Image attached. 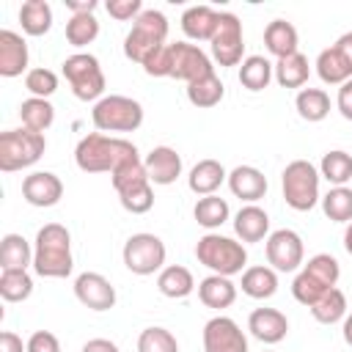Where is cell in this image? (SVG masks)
<instances>
[{"instance_id": "1", "label": "cell", "mask_w": 352, "mask_h": 352, "mask_svg": "<svg viewBox=\"0 0 352 352\" xmlns=\"http://www.w3.org/2000/svg\"><path fill=\"white\" fill-rule=\"evenodd\" d=\"M129 160H138L135 143L124 138H110L102 132L85 135L74 148V162L85 173H113Z\"/></svg>"}, {"instance_id": "2", "label": "cell", "mask_w": 352, "mask_h": 352, "mask_svg": "<svg viewBox=\"0 0 352 352\" xmlns=\"http://www.w3.org/2000/svg\"><path fill=\"white\" fill-rule=\"evenodd\" d=\"M72 236L60 223H47L36 234L33 270L41 278H66L72 272Z\"/></svg>"}, {"instance_id": "3", "label": "cell", "mask_w": 352, "mask_h": 352, "mask_svg": "<svg viewBox=\"0 0 352 352\" xmlns=\"http://www.w3.org/2000/svg\"><path fill=\"white\" fill-rule=\"evenodd\" d=\"M195 258L212 270V275H236L248 264V250L242 242L223 234H204L195 245Z\"/></svg>"}, {"instance_id": "4", "label": "cell", "mask_w": 352, "mask_h": 352, "mask_svg": "<svg viewBox=\"0 0 352 352\" xmlns=\"http://www.w3.org/2000/svg\"><path fill=\"white\" fill-rule=\"evenodd\" d=\"M165 38H168V19H165V14L157 11V8H143V14L132 22V30L124 38V55L143 66V60L151 52L165 47Z\"/></svg>"}, {"instance_id": "5", "label": "cell", "mask_w": 352, "mask_h": 352, "mask_svg": "<svg viewBox=\"0 0 352 352\" xmlns=\"http://www.w3.org/2000/svg\"><path fill=\"white\" fill-rule=\"evenodd\" d=\"M47 148V140L41 132H33L28 126L22 129H6L0 135V170L14 173L22 168H30L33 162L41 160Z\"/></svg>"}, {"instance_id": "6", "label": "cell", "mask_w": 352, "mask_h": 352, "mask_svg": "<svg viewBox=\"0 0 352 352\" xmlns=\"http://www.w3.org/2000/svg\"><path fill=\"white\" fill-rule=\"evenodd\" d=\"M91 121L99 132H135L143 124V107L129 96L110 94L94 104Z\"/></svg>"}, {"instance_id": "7", "label": "cell", "mask_w": 352, "mask_h": 352, "mask_svg": "<svg viewBox=\"0 0 352 352\" xmlns=\"http://www.w3.org/2000/svg\"><path fill=\"white\" fill-rule=\"evenodd\" d=\"M319 170L308 162V160H294L283 168V201L294 209V212H308L316 206L319 201Z\"/></svg>"}, {"instance_id": "8", "label": "cell", "mask_w": 352, "mask_h": 352, "mask_svg": "<svg viewBox=\"0 0 352 352\" xmlns=\"http://www.w3.org/2000/svg\"><path fill=\"white\" fill-rule=\"evenodd\" d=\"M63 77L72 85V94L82 102H99L104 94V74L99 60L91 52H74L63 60Z\"/></svg>"}, {"instance_id": "9", "label": "cell", "mask_w": 352, "mask_h": 352, "mask_svg": "<svg viewBox=\"0 0 352 352\" xmlns=\"http://www.w3.org/2000/svg\"><path fill=\"white\" fill-rule=\"evenodd\" d=\"M124 264L135 275H154L165 264V242L154 234H132L124 242Z\"/></svg>"}, {"instance_id": "10", "label": "cell", "mask_w": 352, "mask_h": 352, "mask_svg": "<svg viewBox=\"0 0 352 352\" xmlns=\"http://www.w3.org/2000/svg\"><path fill=\"white\" fill-rule=\"evenodd\" d=\"M212 58L220 66H239L242 52H245V38H242V22L231 11H220L217 30L212 36Z\"/></svg>"}, {"instance_id": "11", "label": "cell", "mask_w": 352, "mask_h": 352, "mask_svg": "<svg viewBox=\"0 0 352 352\" xmlns=\"http://www.w3.org/2000/svg\"><path fill=\"white\" fill-rule=\"evenodd\" d=\"M168 52H170V77L184 80L187 85L195 82L198 77H206L214 72L209 55L198 44L176 41V44H168Z\"/></svg>"}, {"instance_id": "12", "label": "cell", "mask_w": 352, "mask_h": 352, "mask_svg": "<svg viewBox=\"0 0 352 352\" xmlns=\"http://www.w3.org/2000/svg\"><path fill=\"white\" fill-rule=\"evenodd\" d=\"M305 248L297 231L292 228H278L267 236V261L278 272H294L302 264Z\"/></svg>"}, {"instance_id": "13", "label": "cell", "mask_w": 352, "mask_h": 352, "mask_svg": "<svg viewBox=\"0 0 352 352\" xmlns=\"http://www.w3.org/2000/svg\"><path fill=\"white\" fill-rule=\"evenodd\" d=\"M204 352H248V338L228 316H214L204 324Z\"/></svg>"}, {"instance_id": "14", "label": "cell", "mask_w": 352, "mask_h": 352, "mask_svg": "<svg viewBox=\"0 0 352 352\" xmlns=\"http://www.w3.org/2000/svg\"><path fill=\"white\" fill-rule=\"evenodd\" d=\"M77 300L91 311H110L116 305V289L113 283L99 272H82L74 280Z\"/></svg>"}, {"instance_id": "15", "label": "cell", "mask_w": 352, "mask_h": 352, "mask_svg": "<svg viewBox=\"0 0 352 352\" xmlns=\"http://www.w3.org/2000/svg\"><path fill=\"white\" fill-rule=\"evenodd\" d=\"M63 195V182L50 170H36L22 179V198L30 206H55Z\"/></svg>"}, {"instance_id": "16", "label": "cell", "mask_w": 352, "mask_h": 352, "mask_svg": "<svg viewBox=\"0 0 352 352\" xmlns=\"http://www.w3.org/2000/svg\"><path fill=\"white\" fill-rule=\"evenodd\" d=\"M146 165V173H148V182L154 184H173L179 176H182V157L176 154V148L170 146H157L146 154L143 160Z\"/></svg>"}, {"instance_id": "17", "label": "cell", "mask_w": 352, "mask_h": 352, "mask_svg": "<svg viewBox=\"0 0 352 352\" xmlns=\"http://www.w3.org/2000/svg\"><path fill=\"white\" fill-rule=\"evenodd\" d=\"M248 330L261 344H278L289 333V319L275 308H256L250 314V319H248Z\"/></svg>"}, {"instance_id": "18", "label": "cell", "mask_w": 352, "mask_h": 352, "mask_svg": "<svg viewBox=\"0 0 352 352\" xmlns=\"http://www.w3.org/2000/svg\"><path fill=\"white\" fill-rule=\"evenodd\" d=\"M28 69V44L14 30H0V74L19 77Z\"/></svg>"}, {"instance_id": "19", "label": "cell", "mask_w": 352, "mask_h": 352, "mask_svg": "<svg viewBox=\"0 0 352 352\" xmlns=\"http://www.w3.org/2000/svg\"><path fill=\"white\" fill-rule=\"evenodd\" d=\"M228 190L248 204H256L267 192V176L253 165H239L228 173Z\"/></svg>"}, {"instance_id": "20", "label": "cell", "mask_w": 352, "mask_h": 352, "mask_svg": "<svg viewBox=\"0 0 352 352\" xmlns=\"http://www.w3.org/2000/svg\"><path fill=\"white\" fill-rule=\"evenodd\" d=\"M217 19H220V14L212 6H190L182 14V30L192 41H212V36L217 30Z\"/></svg>"}, {"instance_id": "21", "label": "cell", "mask_w": 352, "mask_h": 352, "mask_svg": "<svg viewBox=\"0 0 352 352\" xmlns=\"http://www.w3.org/2000/svg\"><path fill=\"white\" fill-rule=\"evenodd\" d=\"M223 182H228V173H226V168L217 160H201V162H195L192 170H190V176H187V184H190V190L195 195H214V190Z\"/></svg>"}, {"instance_id": "22", "label": "cell", "mask_w": 352, "mask_h": 352, "mask_svg": "<svg viewBox=\"0 0 352 352\" xmlns=\"http://www.w3.org/2000/svg\"><path fill=\"white\" fill-rule=\"evenodd\" d=\"M234 231H236V236L242 242H261L267 236V231H270V217H267V212L261 206L248 204V206H242L236 212Z\"/></svg>"}, {"instance_id": "23", "label": "cell", "mask_w": 352, "mask_h": 352, "mask_svg": "<svg viewBox=\"0 0 352 352\" xmlns=\"http://www.w3.org/2000/svg\"><path fill=\"white\" fill-rule=\"evenodd\" d=\"M264 44L278 60L289 58V55L297 52V28L292 22H286V19H272L264 28Z\"/></svg>"}, {"instance_id": "24", "label": "cell", "mask_w": 352, "mask_h": 352, "mask_svg": "<svg viewBox=\"0 0 352 352\" xmlns=\"http://www.w3.org/2000/svg\"><path fill=\"white\" fill-rule=\"evenodd\" d=\"M198 297L206 308H228L236 300V286L226 275H209L198 283Z\"/></svg>"}, {"instance_id": "25", "label": "cell", "mask_w": 352, "mask_h": 352, "mask_svg": "<svg viewBox=\"0 0 352 352\" xmlns=\"http://www.w3.org/2000/svg\"><path fill=\"white\" fill-rule=\"evenodd\" d=\"M157 289L170 297V300H182L187 297L192 289H195V280H192V272L182 264H170V267H162L160 275H157Z\"/></svg>"}, {"instance_id": "26", "label": "cell", "mask_w": 352, "mask_h": 352, "mask_svg": "<svg viewBox=\"0 0 352 352\" xmlns=\"http://www.w3.org/2000/svg\"><path fill=\"white\" fill-rule=\"evenodd\" d=\"M110 182H113L118 198H124V195H129V192H138V190H143V187L151 184V182H148V173H146V165H143L140 157H138V160H129V162H124L118 170H113V173H110Z\"/></svg>"}, {"instance_id": "27", "label": "cell", "mask_w": 352, "mask_h": 352, "mask_svg": "<svg viewBox=\"0 0 352 352\" xmlns=\"http://www.w3.org/2000/svg\"><path fill=\"white\" fill-rule=\"evenodd\" d=\"M242 292L253 300H267L278 292V275L272 267H248L242 272Z\"/></svg>"}, {"instance_id": "28", "label": "cell", "mask_w": 352, "mask_h": 352, "mask_svg": "<svg viewBox=\"0 0 352 352\" xmlns=\"http://www.w3.org/2000/svg\"><path fill=\"white\" fill-rule=\"evenodd\" d=\"M33 264L30 242L22 234H6L0 242V267L3 270H28Z\"/></svg>"}, {"instance_id": "29", "label": "cell", "mask_w": 352, "mask_h": 352, "mask_svg": "<svg viewBox=\"0 0 352 352\" xmlns=\"http://www.w3.org/2000/svg\"><path fill=\"white\" fill-rule=\"evenodd\" d=\"M19 22L28 36H44L52 28V8L47 0H25L19 8Z\"/></svg>"}, {"instance_id": "30", "label": "cell", "mask_w": 352, "mask_h": 352, "mask_svg": "<svg viewBox=\"0 0 352 352\" xmlns=\"http://www.w3.org/2000/svg\"><path fill=\"white\" fill-rule=\"evenodd\" d=\"M316 74L327 85H344L346 80H352V69H349V63L341 58V52L336 47H327V50L319 52V58H316Z\"/></svg>"}, {"instance_id": "31", "label": "cell", "mask_w": 352, "mask_h": 352, "mask_svg": "<svg viewBox=\"0 0 352 352\" xmlns=\"http://www.w3.org/2000/svg\"><path fill=\"white\" fill-rule=\"evenodd\" d=\"M19 118H22V126L44 135V129H50L52 121H55V107L50 104V99L30 96L19 104Z\"/></svg>"}, {"instance_id": "32", "label": "cell", "mask_w": 352, "mask_h": 352, "mask_svg": "<svg viewBox=\"0 0 352 352\" xmlns=\"http://www.w3.org/2000/svg\"><path fill=\"white\" fill-rule=\"evenodd\" d=\"M294 107H297V113H300L302 121L316 124V121H324L327 118V113H330V96L322 88H302L297 94V99H294Z\"/></svg>"}, {"instance_id": "33", "label": "cell", "mask_w": 352, "mask_h": 352, "mask_svg": "<svg viewBox=\"0 0 352 352\" xmlns=\"http://www.w3.org/2000/svg\"><path fill=\"white\" fill-rule=\"evenodd\" d=\"M308 74H311V66H308V58L302 52H294L289 58H280L275 63V80L283 85V88H300L308 82Z\"/></svg>"}, {"instance_id": "34", "label": "cell", "mask_w": 352, "mask_h": 352, "mask_svg": "<svg viewBox=\"0 0 352 352\" xmlns=\"http://www.w3.org/2000/svg\"><path fill=\"white\" fill-rule=\"evenodd\" d=\"M272 69L275 66L264 55H250L239 66V82L248 91H264L270 85V80H272Z\"/></svg>"}, {"instance_id": "35", "label": "cell", "mask_w": 352, "mask_h": 352, "mask_svg": "<svg viewBox=\"0 0 352 352\" xmlns=\"http://www.w3.org/2000/svg\"><path fill=\"white\" fill-rule=\"evenodd\" d=\"M223 94H226V88H223V82L214 72L206 74V77H198L195 82L187 85V99L195 107H214V104H220Z\"/></svg>"}, {"instance_id": "36", "label": "cell", "mask_w": 352, "mask_h": 352, "mask_svg": "<svg viewBox=\"0 0 352 352\" xmlns=\"http://www.w3.org/2000/svg\"><path fill=\"white\" fill-rule=\"evenodd\" d=\"M311 314L319 324H336L341 319H346V297L341 289H330L324 292L314 305H311Z\"/></svg>"}, {"instance_id": "37", "label": "cell", "mask_w": 352, "mask_h": 352, "mask_svg": "<svg viewBox=\"0 0 352 352\" xmlns=\"http://www.w3.org/2000/svg\"><path fill=\"white\" fill-rule=\"evenodd\" d=\"M192 217H195L198 226H204L209 231L220 228L228 220V201L220 198V195H204V198H198V204L192 209Z\"/></svg>"}, {"instance_id": "38", "label": "cell", "mask_w": 352, "mask_h": 352, "mask_svg": "<svg viewBox=\"0 0 352 352\" xmlns=\"http://www.w3.org/2000/svg\"><path fill=\"white\" fill-rule=\"evenodd\" d=\"M33 294V278L28 270H3L0 272V297L6 302H22Z\"/></svg>"}, {"instance_id": "39", "label": "cell", "mask_w": 352, "mask_h": 352, "mask_svg": "<svg viewBox=\"0 0 352 352\" xmlns=\"http://www.w3.org/2000/svg\"><path fill=\"white\" fill-rule=\"evenodd\" d=\"M319 176H324L330 184L336 187H344L349 179H352V154L336 148V151H327L322 157V165H319Z\"/></svg>"}, {"instance_id": "40", "label": "cell", "mask_w": 352, "mask_h": 352, "mask_svg": "<svg viewBox=\"0 0 352 352\" xmlns=\"http://www.w3.org/2000/svg\"><path fill=\"white\" fill-rule=\"evenodd\" d=\"M322 212L333 223H352V190L349 187H333L322 198Z\"/></svg>"}, {"instance_id": "41", "label": "cell", "mask_w": 352, "mask_h": 352, "mask_svg": "<svg viewBox=\"0 0 352 352\" xmlns=\"http://www.w3.org/2000/svg\"><path fill=\"white\" fill-rule=\"evenodd\" d=\"M99 36V22L94 14H72L66 22V41L72 47H85Z\"/></svg>"}, {"instance_id": "42", "label": "cell", "mask_w": 352, "mask_h": 352, "mask_svg": "<svg viewBox=\"0 0 352 352\" xmlns=\"http://www.w3.org/2000/svg\"><path fill=\"white\" fill-rule=\"evenodd\" d=\"M308 275H314L322 286H327V289H336V283H338V278H341V267H338V261L330 256V253H316L314 258H308V264L302 267Z\"/></svg>"}, {"instance_id": "43", "label": "cell", "mask_w": 352, "mask_h": 352, "mask_svg": "<svg viewBox=\"0 0 352 352\" xmlns=\"http://www.w3.org/2000/svg\"><path fill=\"white\" fill-rule=\"evenodd\" d=\"M138 352H179L176 336L165 327H146L138 338Z\"/></svg>"}, {"instance_id": "44", "label": "cell", "mask_w": 352, "mask_h": 352, "mask_svg": "<svg viewBox=\"0 0 352 352\" xmlns=\"http://www.w3.org/2000/svg\"><path fill=\"white\" fill-rule=\"evenodd\" d=\"M25 88H28L33 96L47 99V96H52V94L58 91V74H55L52 69H44V66L30 69V72L25 74Z\"/></svg>"}, {"instance_id": "45", "label": "cell", "mask_w": 352, "mask_h": 352, "mask_svg": "<svg viewBox=\"0 0 352 352\" xmlns=\"http://www.w3.org/2000/svg\"><path fill=\"white\" fill-rule=\"evenodd\" d=\"M324 292H330V289L322 286V283H319L314 275H308L305 270H300L297 278H294V283H292V294H294V300L302 302V305H308V308H311Z\"/></svg>"}, {"instance_id": "46", "label": "cell", "mask_w": 352, "mask_h": 352, "mask_svg": "<svg viewBox=\"0 0 352 352\" xmlns=\"http://www.w3.org/2000/svg\"><path fill=\"white\" fill-rule=\"evenodd\" d=\"M107 14L113 16V19H118V22H126V19H138L140 14H143V3L140 0H107Z\"/></svg>"}, {"instance_id": "47", "label": "cell", "mask_w": 352, "mask_h": 352, "mask_svg": "<svg viewBox=\"0 0 352 352\" xmlns=\"http://www.w3.org/2000/svg\"><path fill=\"white\" fill-rule=\"evenodd\" d=\"M143 72L148 77H170V52H168V44L160 47L157 52H151L143 60Z\"/></svg>"}, {"instance_id": "48", "label": "cell", "mask_w": 352, "mask_h": 352, "mask_svg": "<svg viewBox=\"0 0 352 352\" xmlns=\"http://www.w3.org/2000/svg\"><path fill=\"white\" fill-rule=\"evenodd\" d=\"M28 352H60V344L50 330H36L28 338Z\"/></svg>"}, {"instance_id": "49", "label": "cell", "mask_w": 352, "mask_h": 352, "mask_svg": "<svg viewBox=\"0 0 352 352\" xmlns=\"http://www.w3.org/2000/svg\"><path fill=\"white\" fill-rule=\"evenodd\" d=\"M336 104H338V113H341L346 121H352V80H346V82L338 88Z\"/></svg>"}, {"instance_id": "50", "label": "cell", "mask_w": 352, "mask_h": 352, "mask_svg": "<svg viewBox=\"0 0 352 352\" xmlns=\"http://www.w3.org/2000/svg\"><path fill=\"white\" fill-rule=\"evenodd\" d=\"M0 352H28V344H22V338L11 330L0 333Z\"/></svg>"}, {"instance_id": "51", "label": "cell", "mask_w": 352, "mask_h": 352, "mask_svg": "<svg viewBox=\"0 0 352 352\" xmlns=\"http://www.w3.org/2000/svg\"><path fill=\"white\" fill-rule=\"evenodd\" d=\"M82 352H118V346L113 341H107V338H91L82 346Z\"/></svg>"}, {"instance_id": "52", "label": "cell", "mask_w": 352, "mask_h": 352, "mask_svg": "<svg viewBox=\"0 0 352 352\" xmlns=\"http://www.w3.org/2000/svg\"><path fill=\"white\" fill-rule=\"evenodd\" d=\"M63 3L72 14H94L96 8V0H63Z\"/></svg>"}, {"instance_id": "53", "label": "cell", "mask_w": 352, "mask_h": 352, "mask_svg": "<svg viewBox=\"0 0 352 352\" xmlns=\"http://www.w3.org/2000/svg\"><path fill=\"white\" fill-rule=\"evenodd\" d=\"M333 47L341 52V58H344V60L349 63V69H352V33H344Z\"/></svg>"}, {"instance_id": "54", "label": "cell", "mask_w": 352, "mask_h": 352, "mask_svg": "<svg viewBox=\"0 0 352 352\" xmlns=\"http://www.w3.org/2000/svg\"><path fill=\"white\" fill-rule=\"evenodd\" d=\"M341 333H344V341L352 346V314L344 319V330H341Z\"/></svg>"}, {"instance_id": "55", "label": "cell", "mask_w": 352, "mask_h": 352, "mask_svg": "<svg viewBox=\"0 0 352 352\" xmlns=\"http://www.w3.org/2000/svg\"><path fill=\"white\" fill-rule=\"evenodd\" d=\"M344 248H346V253L352 256V223H346V231H344Z\"/></svg>"}]
</instances>
